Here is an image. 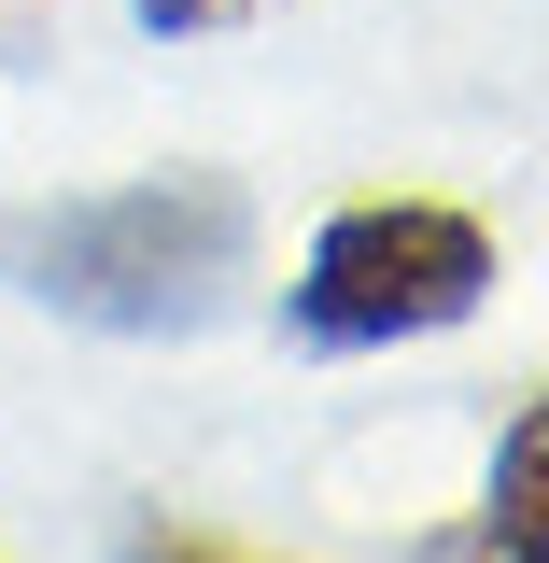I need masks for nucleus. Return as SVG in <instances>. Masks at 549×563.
<instances>
[{"label":"nucleus","instance_id":"f257e3e1","mask_svg":"<svg viewBox=\"0 0 549 563\" xmlns=\"http://www.w3.org/2000/svg\"><path fill=\"white\" fill-rule=\"evenodd\" d=\"M0 282L99 339H198L254 282V198L226 169H141L57 211H0Z\"/></svg>","mask_w":549,"mask_h":563},{"label":"nucleus","instance_id":"f03ea898","mask_svg":"<svg viewBox=\"0 0 549 563\" xmlns=\"http://www.w3.org/2000/svg\"><path fill=\"white\" fill-rule=\"evenodd\" d=\"M480 296H493V225L465 198H352L310 225L282 310L310 352H409V339H451Z\"/></svg>","mask_w":549,"mask_h":563},{"label":"nucleus","instance_id":"7ed1b4c3","mask_svg":"<svg viewBox=\"0 0 549 563\" xmlns=\"http://www.w3.org/2000/svg\"><path fill=\"white\" fill-rule=\"evenodd\" d=\"M536 479H549V409H507V451L480 493V563H536Z\"/></svg>","mask_w":549,"mask_h":563},{"label":"nucleus","instance_id":"20e7f679","mask_svg":"<svg viewBox=\"0 0 549 563\" xmlns=\"http://www.w3.org/2000/svg\"><path fill=\"white\" fill-rule=\"evenodd\" d=\"M141 29H226V14H254V0H128Z\"/></svg>","mask_w":549,"mask_h":563},{"label":"nucleus","instance_id":"39448f33","mask_svg":"<svg viewBox=\"0 0 549 563\" xmlns=\"http://www.w3.org/2000/svg\"><path fill=\"white\" fill-rule=\"evenodd\" d=\"M128 563H254V550H226V536H141Z\"/></svg>","mask_w":549,"mask_h":563}]
</instances>
